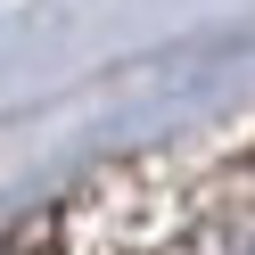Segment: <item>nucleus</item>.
I'll list each match as a JSON object with an SVG mask.
<instances>
[{
	"label": "nucleus",
	"instance_id": "nucleus-1",
	"mask_svg": "<svg viewBox=\"0 0 255 255\" xmlns=\"http://www.w3.org/2000/svg\"><path fill=\"white\" fill-rule=\"evenodd\" d=\"M206 255H255V222H247V231H231L222 247H206Z\"/></svg>",
	"mask_w": 255,
	"mask_h": 255
}]
</instances>
